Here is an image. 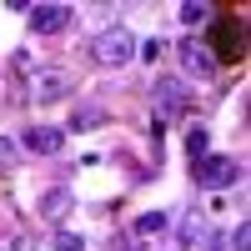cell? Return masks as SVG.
Listing matches in <instances>:
<instances>
[{"instance_id": "obj_1", "label": "cell", "mask_w": 251, "mask_h": 251, "mask_svg": "<svg viewBox=\"0 0 251 251\" xmlns=\"http://www.w3.org/2000/svg\"><path fill=\"white\" fill-rule=\"evenodd\" d=\"M91 55L100 60V66H126V60H136V35L126 25H106L91 40Z\"/></svg>"}, {"instance_id": "obj_2", "label": "cell", "mask_w": 251, "mask_h": 251, "mask_svg": "<svg viewBox=\"0 0 251 251\" xmlns=\"http://www.w3.org/2000/svg\"><path fill=\"white\" fill-rule=\"evenodd\" d=\"M201 46L211 50V60L221 66V60H241L246 55V35H241L236 20H211V35H206Z\"/></svg>"}, {"instance_id": "obj_3", "label": "cell", "mask_w": 251, "mask_h": 251, "mask_svg": "<svg viewBox=\"0 0 251 251\" xmlns=\"http://www.w3.org/2000/svg\"><path fill=\"white\" fill-rule=\"evenodd\" d=\"M191 171H196V186L221 191V186H231L241 176V166H236V156H201V161H191Z\"/></svg>"}, {"instance_id": "obj_4", "label": "cell", "mask_w": 251, "mask_h": 251, "mask_svg": "<svg viewBox=\"0 0 251 251\" xmlns=\"http://www.w3.org/2000/svg\"><path fill=\"white\" fill-rule=\"evenodd\" d=\"M151 96H156V121H166V116H181L186 106H191V91H186V80H176V75H161Z\"/></svg>"}, {"instance_id": "obj_5", "label": "cell", "mask_w": 251, "mask_h": 251, "mask_svg": "<svg viewBox=\"0 0 251 251\" xmlns=\"http://www.w3.org/2000/svg\"><path fill=\"white\" fill-rule=\"evenodd\" d=\"M30 96L35 100H66V96H75V75L71 71H35L30 75Z\"/></svg>"}, {"instance_id": "obj_6", "label": "cell", "mask_w": 251, "mask_h": 251, "mask_svg": "<svg viewBox=\"0 0 251 251\" xmlns=\"http://www.w3.org/2000/svg\"><path fill=\"white\" fill-rule=\"evenodd\" d=\"M20 146H25L30 156H55L60 146H66V131H60V126H30V131L20 136Z\"/></svg>"}, {"instance_id": "obj_7", "label": "cell", "mask_w": 251, "mask_h": 251, "mask_svg": "<svg viewBox=\"0 0 251 251\" xmlns=\"http://www.w3.org/2000/svg\"><path fill=\"white\" fill-rule=\"evenodd\" d=\"M71 5H30V25L40 30V35H55V30H66L71 25Z\"/></svg>"}, {"instance_id": "obj_8", "label": "cell", "mask_w": 251, "mask_h": 251, "mask_svg": "<svg viewBox=\"0 0 251 251\" xmlns=\"http://www.w3.org/2000/svg\"><path fill=\"white\" fill-rule=\"evenodd\" d=\"M181 66L191 71V75H201V80H206V75L216 71V60H211V50H206L201 40H186V46H181Z\"/></svg>"}, {"instance_id": "obj_9", "label": "cell", "mask_w": 251, "mask_h": 251, "mask_svg": "<svg viewBox=\"0 0 251 251\" xmlns=\"http://www.w3.org/2000/svg\"><path fill=\"white\" fill-rule=\"evenodd\" d=\"M186 156L191 161L211 156V131H206V126H191V131H186Z\"/></svg>"}, {"instance_id": "obj_10", "label": "cell", "mask_w": 251, "mask_h": 251, "mask_svg": "<svg viewBox=\"0 0 251 251\" xmlns=\"http://www.w3.org/2000/svg\"><path fill=\"white\" fill-rule=\"evenodd\" d=\"M100 121H106L100 106H75L71 111V131H91V126H100Z\"/></svg>"}, {"instance_id": "obj_11", "label": "cell", "mask_w": 251, "mask_h": 251, "mask_svg": "<svg viewBox=\"0 0 251 251\" xmlns=\"http://www.w3.org/2000/svg\"><path fill=\"white\" fill-rule=\"evenodd\" d=\"M66 206H71V191H60V186H55V191H46V201H40V216H50V221H55Z\"/></svg>"}, {"instance_id": "obj_12", "label": "cell", "mask_w": 251, "mask_h": 251, "mask_svg": "<svg viewBox=\"0 0 251 251\" xmlns=\"http://www.w3.org/2000/svg\"><path fill=\"white\" fill-rule=\"evenodd\" d=\"M166 226H171V221H166V211H146V216L136 221V231H141V236H151V231H166Z\"/></svg>"}, {"instance_id": "obj_13", "label": "cell", "mask_w": 251, "mask_h": 251, "mask_svg": "<svg viewBox=\"0 0 251 251\" xmlns=\"http://www.w3.org/2000/svg\"><path fill=\"white\" fill-rule=\"evenodd\" d=\"M206 15H211V5H201V0H186V5H181V20H186V25H201Z\"/></svg>"}, {"instance_id": "obj_14", "label": "cell", "mask_w": 251, "mask_h": 251, "mask_svg": "<svg viewBox=\"0 0 251 251\" xmlns=\"http://www.w3.org/2000/svg\"><path fill=\"white\" fill-rule=\"evenodd\" d=\"M55 251H86V241L75 231H55Z\"/></svg>"}, {"instance_id": "obj_15", "label": "cell", "mask_w": 251, "mask_h": 251, "mask_svg": "<svg viewBox=\"0 0 251 251\" xmlns=\"http://www.w3.org/2000/svg\"><path fill=\"white\" fill-rule=\"evenodd\" d=\"M231 246H236V251H251V226H246V221H236V231H231Z\"/></svg>"}, {"instance_id": "obj_16", "label": "cell", "mask_w": 251, "mask_h": 251, "mask_svg": "<svg viewBox=\"0 0 251 251\" xmlns=\"http://www.w3.org/2000/svg\"><path fill=\"white\" fill-rule=\"evenodd\" d=\"M141 55H146V60H156V55H166V40H161V35H156V40H146V46H141Z\"/></svg>"}, {"instance_id": "obj_17", "label": "cell", "mask_w": 251, "mask_h": 251, "mask_svg": "<svg viewBox=\"0 0 251 251\" xmlns=\"http://www.w3.org/2000/svg\"><path fill=\"white\" fill-rule=\"evenodd\" d=\"M20 151H15V141H5V136H0V166H10Z\"/></svg>"}]
</instances>
